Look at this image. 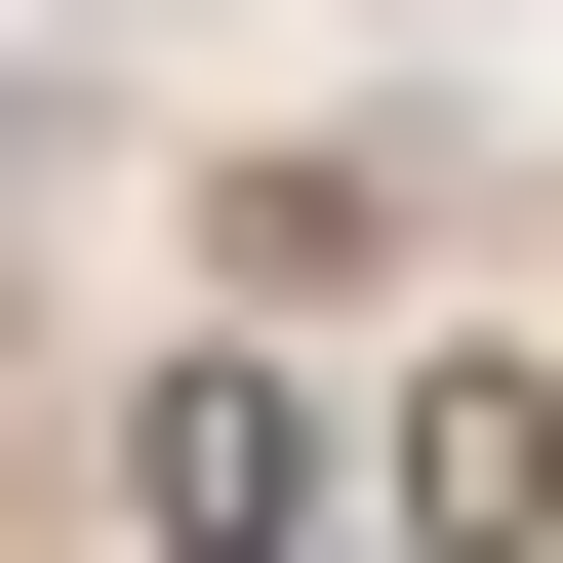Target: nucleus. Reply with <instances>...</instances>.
<instances>
[{
    "mask_svg": "<svg viewBox=\"0 0 563 563\" xmlns=\"http://www.w3.org/2000/svg\"><path fill=\"white\" fill-rule=\"evenodd\" d=\"M282 483H322L282 363H162V402H121V523H162V563H282Z\"/></svg>",
    "mask_w": 563,
    "mask_h": 563,
    "instance_id": "obj_1",
    "label": "nucleus"
}]
</instances>
